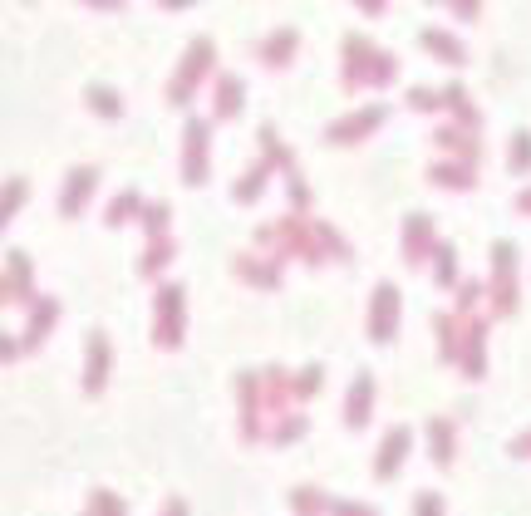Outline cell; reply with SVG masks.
Returning a JSON list of instances; mask_svg holds the SVG:
<instances>
[{
    "mask_svg": "<svg viewBox=\"0 0 531 516\" xmlns=\"http://www.w3.org/2000/svg\"><path fill=\"white\" fill-rule=\"evenodd\" d=\"M477 295H482V286H477V281H468V286H458V320H468V315H472Z\"/></svg>",
    "mask_w": 531,
    "mask_h": 516,
    "instance_id": "obj_43",
    "label": "cell"
},
{
    "mask_svg": "<svg viewBox=\"0 0 531 516\" xmlns=\"http://www.w3.org/2000/svg\"><path fill=\"white\" fill-rule=\"evenodd\" d=\"M133 212L143 217V197H138V192H118L114 202H109V212H104V217H109V227H123Z\"/></svg>",
    "mask_w": 531,
    "mask_h": 516,
    "instance_id": "obj_32",
    "label": "cell"
},
{
    "mask_svg": "<svg viewBox=\"0 0 531 516\" xmlns=\"http://www.w3.org/2000/svg\"><path fill=\"white\" fill-rule=\"evenodd\" d=\"M305 433V418H295V413H286V423L271 433V443H291V438H300Z\"/></svg>",
    "mask_w": 531,
    "mask_h": 516,
    "instance_id": "obj_41",
    "label": "cell"
},
{
    "mask_svg": "<svg viewBox=\"0 0 531 516\" xmlns=\"http://www.w3.org/2000/svg\"><path fill=\"white\" fill-rule=\"evenodd\" d=\"M433 143H438V148H448V153H453V163H477V143H472L468 128H438V133H433Z\"/></svg>",
    "mask_w": 531,
    "mask_h": 516,
    "instance_id": "obj_23",
    "label": "cell"
},
{
    "mask_svg": "<svg viewBox=\"0 0 531 516\" xmlns=\"http://www.w3.org/2000/svg\"><path fill=\"white\" fill-rule=\"evenodd\" d=\"M433 281L438 286H458V251L448 241H438V251H433Z\"/></svg>",
    "mask_w": 531,
    "mask_h": 516,
    "instance_id": "obj_31",
    "label": "cell"
},
{
    "mask_svg": "<svg viewBox=\"0 0 531 516\" xmlns=\"http://www.w3.org/2000/svg\"><path fill=\"white\" fill-rule=\"evenodd\" d=\"M261 394H266V413L276 418L286 403L295 399V379L286 374V369H266V384H261Z\"/></svg>",
    "mask_w": 531,
    "mask_h": 516,
    "instance_id": "obj_21",
    "label": "cell"
},
{
    "mask_svg": "<svg viewBox=\"0 0 531 516\" xmlns=\"http://www.w3.org/2000/svg\"><path fill=\"white\" fill-rule=\"evenodd\" d=\"M256 241L261 246H271V251H295L300 261H320V231L315 222H300V217H281V222H266V227H256Z\"/></svg>",
    "mask_w": 531,
    "mask_h": 516,
    "instance_id": "obj_2",
    "label": "cell"
},
{
    "mask_svg": "<svg viewBox=\"0 0 531 516\" xmlns=\"http://www.w3.org/2000/svg\"><path fill=\"white\" fill-rule=\"evenodd\" d=\"M517 310V246L492 241V315Z\"/></svg>",
    "mask_w": 531,
    "mask_h": 516,
    "instance_id": "obj_4",
    "label": "cell"
},
{
    "mask_svg": "<svg viewBox=\"0 0 531 516\" xmlns=\"http://www.w3.org/2000/svg\"><path fill=\"white\" fill-rule=\"evenodd\" d=\"M94 182H99V168L69 172V177H64V192H59V212H64V217H79L84 202H89V192H94Z\"/></svg>",
    "mask_w": 531,
    "mask_h": 516,
    "instance_id": "obj_12",
    "label": "cell"
},
{
    "mask_svg": "<svg viewBox=\"0 0 531 516\" xmlns=\"http://www.w3.org/2000/svg\"><path fill=\"white\" fill-rule=\"evenodd\" d=\"M241 94H246V84H241L236 74H222V79H217V118L241 114Z\"/></svg>",
    "mask_w": 531,
    "mask_h": 516,
    "instance_id": "obj_26",
    "label": "cell"
},
{
    "mask_svg": "<svg viewBox=\"0 0 531 516\" xmlns=\"http://www.w3.org/2000/svg\"><path fill=\"white\" fill-rule=\"evenodd\" d=\"M0 295H5L10 305H20V300H40L35 286H30V256H25V251H10V256H5V281H0Z\"/></svg>",
    "mask_w": 531,
    "mask_h": 516,
    "instance_id": "obj_10",
    "label": "cell"
},
{
    "mask_svg": "<svg viewBox=\"0 0 531 516\" xmlns=\"http://www.w3.org/2000/svg\"><path fill=\"white\" fill-rule=\"evenodd\" d=\"M271 172H276V168H271V163L261 158L256 168H246V172H241V182L232 187V197H236V202H256V197L266 192V177H271Z\"/></svg>",
    "mask_w": 531,
    "mask_h": 516,
    "instance_id": "obj_25",
    "label": "cell"
},
{
    "mask_svg": "<svg viewBox=\"0 0 531 516\" xmlns=\"http://www.w3.org/2000/svg\"><path fill=\"white\" fill-rule=\"evenodd\" d=\"M369 408H374V374H354L350 394H345V423L364 428L369 423Z\"/></svg>",
    "mask_w": 531,
    "mask_h": 516,
    "instance_id": "obj_15",
    "label": "cell"
},
{
    "mask_svg": "<svg viewBox=\"0 0 531 516\" xmlns=\"http://www.w3.org/2000/svg\"><path fill=\"white\" fill-rule=\"evenodd\" d=\"M394 74H399V59L389 55V50L369 45L364 35H345V74H340V84H345L350 94L364 89V84L384 89V84H394Z\"/></svg>",
    "mask_w": 531,
    "mask_h": 516,
    "instance_id": "obj_1",
    "label": "cell"
},
{
    "mask_svg": "<svg viewBox=\"0 0 531 516\" xmlns=\"http://www.w3.org/2000/svg\"><path fill=\"white\" fill-rule=\"evenodd\" d=\"M295 45H300V30H295V25H281L276 35H266V40H261V59L281 69V64H291Z\"/></svg>",
    "mask_w": 531,
    "mask_h": 516,
    "instance_id": "obj_20",
    "label": "cell"
},
{
    "mask_svg": "<svg viewBox=\"0 0 531 516\" xmlns=\"http://www.w3.org/2000/svg\"><path fill=\"white\" fill-rule=\"evenodd\" d=\"M291 502H295V512H300V516H320L325 507H330V502H325V492H315V487H295Z\"/></svg>",
    "mask_w": 531,
    "mask_h": 516,
    "instance_id": "obj_34",
    "label": "cell"
},
{
    "mask_svg": "<svg viewBox=\"0 0 531 516\" xmlns=\"http://www.w3.org/2000/svg\"><path fill=\"white\" fill-rule=\"evenodd\" d=\"M20 202H25V177H10V187H5V222H15Z\"/></svg>",
    "mask_w": 531,
    "mask_h": 516,
    "instance_id": "obj_40",
    "label": "cell"
},
{
    "mask_svg": "<svg viewBox=\"0 0 531 516\" xmlns=\"http://www.w3.org/2000/svg\"><path fill=\"white\" fill-rule=\"evenodd\" d=\"M173 256H177V241H173V236H158V241H148V251H143L138 271H143V276H153V271H163Z\"/></svg>",
    "mask_w": 531,
    "mask_h": 516,
    "instance_id": "obj_28",
    "label": "cell"
},
{
    "mask_svg": "<svg viewBox=\"0 0 531 516\" xmlns=\"http://www.w3.org/2000/svg\"><path fill=\"white\" fill-rule=\"evenodd\" d=\"M182 177L187 187L207 182V118H187L182 128Z\"/></svg>",
    "mask_w": 531,
    "mask_h": 516,
    "instance_id": "obj_6",
    "label": "cell"
},
{
    "mask_svg": "<svg viewBox=\"0 0 531 516\" xmlns=\"http://www.w3.org/2000/svg\"><path fill=\"white\" fill-rule=\"evenodd\" d=\"M413 516H443V497H438V492H418Z\"/></svg>",
    "mask_w": 531,
    "mask_h": 516,
    "instance_id": "obj_42",
    "label": "cell"
},
{
    "mask_svg": "<svg viewBox=\"0 0 531 516\" xmlns=\"http://www.w3.org/2000/svg\"><path fill=\"white\" fill-rule=\"evenodd\" d=\"M512 458H531V428L522 433V438H512V448H507Z\"/></svg>",
    "mask_w": 531,
    "mask_h": 516,
    "instance_id": "obj_45",
    "label": "cell"
},
{
    "mask_svg": "<svg viewBox=\"0 0 531 516\" xmlns=\"http://www.w3.org/2000/svg\"><path fill=\"white\" fill-rule=\"evenodd\" d=\"M168 217H173V207L168 202H153V207H143V231L158 241V236H168Z\"/></svg>",
    "mask_w": 531,
    "mask_h": 516,
    "instance_id": "obj_33",
    "label": "cell"
},
{
    "mask_svg": "<svg viewBox=\"0 0 531 516\" xmlns=\"http://www.w3.org/2000/svg\"><path fill=\"white\" fill-rule=\"evenodd\" d=\"M232 271L241 281H251V286H261V290L281 286V266H276V261H261V256H232Z\"/></svg>",
    "mask_w": 531,
    "mask_h": 516,
    "instance_id": "obj_16",
    "label": "cell"
},
{
    "mask_svg": "<svg viewBox=\"0 0 531 516\" xmlns=\"http://www.w3.org/2000/svg\"><path fill=\"white\" fill-rule=\"evenodd\" d=\"M123 512H128V507L118 502L114 492H94V497H89V512H84V516H123Z\"/></svg>",
    "mask_w": 531,
    "mask_h": 516,
    "instance_id": "obj_37",
    "label": "cell"
},
{
    "mask_svg": "<svg viewBox=\"0 0 531 516\" xmlns=\"http://www.w3.org/2000/svg\"><path fill=\"white\" fill-rule=\"evenodd\" d=\"M330 512L335 516H379L374 507H359V502H330Z\"/></svg>",
    "mask_w": 531,
    "mask_h": 516,
    "instance_id": "obj_44",
    "label": "cell"
},
{
    "mask_svg": "<svg viewBox=\"0 0 531 516\" xmlns=\"http://www.w3.org/2000/svg\"><path fill=\"white\" fill-rule=\"evenodd\" d=\"M428 177L438 187H448V192H463V187H472V163H433Z\"/></svg>",
    "mask_w": 531,
    "mask_h": 516,
    "instance_id": "obj_27",
    "label": "cell"
},
{
    "mask_svg": "<svg viewBox=\"0 0 531 516\" xmlns=\"http://www.w3.org/2000/svg\"><path fill=\"white\" fill-rule=\"evenodd\" d=\"M315 231H320V241H325V251H330V256L350 261V246H345V241L335 236V227H330V222H315Z\"/></svg>",
    "mask_w": 531,
    "mask_h": 516,
    "instance_id": "obj_39",
    "label": "cell"
},
{
    "mask_svg": "<svg viewBox=\"0 0 531 516\" xmlns=\"http://www.w3.org/2000/svg\"><path fill=\"white\" fill-rule=\"evenodd\" d=\"M507 168L512 172H531V133H512V153H507Z\"/></svg>",
    "mask_w": 531,
    "mask_h": 516,
    "instance_id": "obj_35",
    "label": "cell"
},
{
    "mask_svg": "<svg viewBox=\"0 0 531 516\" xmlns=\"http://www.w3.org/2000/svg\"><path fill=\"white\" fill-rule=\"evenodd\" d=\"M517 212H522V217H531V187L522 192V197H517Z\"/></svg>",
    "mask_w": 531,
    "mask_h": 516,
    "instance_id": "obj_47",
    "label": "cell"
},
{
    "mask_svg": "<svg viewBox=\"0 0 531 516\" xmlns=\"http://www.w3.org/2000/svg\"><path fill=\"white\" fill-rule=\"evenodd\" d=\"M109 364H114L109 335L94 330V335H89V364H84V394H104V384H109Z\"/></svg>",
    "mask_w": 531,
    "mask_h": 516,
    "instance_id": "obj_9",
    "label": "cell"
},
{
    "mask_svg": "<svg viewBox=\"0 0 531 516\" xmlns=\"http://www.w3.org/2000/svg\"><path fill=\"white\" fill-rule=\"evenodd\" d=\"M453 418H428V448H433V462L438 467H453Z\"/></svg>",
    "mask_w": 531,
    "mask_h": 516,
    "instance_id": "obj_22",
    "label": "cell"
},
{
    "mask_svg": "<svg viewBox=\"0 0 531 516\" xmlns=\"http://www.w3.org/2000/svg\"><path fill=\"white\" fill-rule=\"evenodd\" d=\"M59 320V305H55V295H40L35 300V310H30V325H25V349H35V344H45V335H50V325Z\"/></svg>",
    "mask_w": 531,
    "mask_h": 516,
    "instance_id": "obj_18",
    "label": "cell"
},
{
    "mask_svg": "<svg viewBox=\"0 0 531 516\" xmlns=\"http://www.w3.org/2000/svg\"><path fill=\"white\" fill-rule=\"evenodd\" d=\"M384 118H389V109H384V104H369V109H359V114L335 118V123L325 128V138H330V143H359V138H369V133H374Z\"/></svg>",
    "mask_w": 531,
    "mask_h": 516,
    "instance_id": "obj_8",
    "label": "cell"
},
{
    "mask_svg": "<svg viewBox=\"0 0 531 516\" xmlns=\"http://www.w3.org/2000/svg\"><path fill=\"white\" fill-rule=\"evenodd\" d=\"M433 330H438V359H443V364L463 359V320H453V315H433Z\"/></svg>",
    "mask_w": 531,
    "mask_h": 516,
    "instance_id": "obj_19",
    "label": "cell"
},
{
    "mask_svg": "<svg viewBox=\"0 0 531 516\" xmlns=\"http://www.w3.org/2000/svg\"><path fill=\"white\" fill-rule=\"evenodd\" d=\"M212 59H217V45L202 35V40H192V50L182 55V69L173 74V84H168V104L173 109H187V99L197 94V84L212 74Z\"/></svg>",
    "mask_w": 531,
    "mask_h": 516,
    "instance_id": "obj_3",
    "label": "cell"
},
{
    "mask_svg": "<svg viewBox=\"0 0 531 516\" xmlns=\"http://www.w3.org/2000/svg\"><path fill=\"white\" fill-rule=\"evenodd\" d=\"M404 453H409V428H389V438L379 443V458H374V477H394L404 467Z\"/></svg>",
    "mask_w": 531,
    "mask_h": 516,
    "instance_id": "obj_17",
    "label": "cell"
},
{
    "mask_svg": "<svg viewBox=\"0 0 531 516\" xmlns=\"http://www.w3.org/2000/svg\"><path fill=\"white\" fill-rule=\"evenodd\" d=\"M320 384H325V369H320V364H305V369L295 374V399H305V394H320Z\"/></svg>",
    "mask_w": 531,
    "mask_h": 516,
    "instance_id": "obj_36",
    "label": "cell"
},
{
    "mask_svg": "<svg viewBox=\"0 0 531 516\" xmlns=\"http://www.w3.org/2000/svg\"><path fill=\"white\" fill-rule=\"evenodd\" d=\"M84 99H89V109H94L99 118H118V114H123V99H118V89L89 84V89H84Z\"/></svg>",
    "mask_w": 531,
    "mask_h": 516,
    "instance_id": "obj_30",
    "label": "cell"
},
{
    "mask_svg": "<svg viewBox=\"0 0 531 516\" xmlns=\"http://www.w3.org/2000/svg\"><path fill=\"white\" fill-rule=\"evenodd\" d=\"M256 389L261 379L256 374H236V399H241V438L256 443L261 438V403H256Z\"/></svg>",
    "mask_w": 531,
    "mask_h": 516,
    "instance_id": "obj_11",
    "label": "cell"
},
{
    "mask_svg": "<svg viewBox=\"0 0 531 516\" xmlns=\"http://www.w3.org/2000/svg\"><path fill=\"white\" fill-rule=\"evenodd\" d=\"M409 109L433 114V109H443V94H438V89H409Z\"/></svg>",
    "mask_w": 531,
    "mask_h": 516,
    "instance_id": "obj_38",
    "label": "cell"
},
{
    "mask_svg": "<svg viewBox=\"0 0 531 516\" xmlns=\"http://www.w3.org/2000/svg\"><path fill=\"white\" fill-rule=\"evenodd\" d=\"M428 251H438V241H433V222L428 217H404V261L409 266H423L428 261Z\"/></svg>",
    "mask_w": 531,
    "mask_h": 516,
    "instance_id": "obj_13",
    "label": "cell"
},
{
    "mask_svg": "<svg viewBox=\"0 0 531 516\" xmlns=\"http://www.w3.org/2000/svg\"><path fill=\"white\" fill-rule=\"evenodd\" d=\"M418 45H423V50H433V55L443 59V64H453V69L468 59V55H463V45H458L448 30H423V35H418Z\"/></svg>",
    "mask_w": 531,
    "mask_h": 516,
    "instance_id": "obj_24",
    "label": "cell"
},
{
    "mask_svg": "<svg viewBox=\"0 0 531 516\" xmlns=\"http://www.w3.org/2000/svg\"><path fill=\"white\" fill-rule=\"evenodd\" d=\"M394 330H399V286L379 281V286H374V305H369V340L389 344Z\"/></svg>",
    "mask_w": 531,
    "mask_h": 516,
    "instance_id": "obj_7",
    "label": "cell"
},
{
    "mask_svg": "<svg viewBox=\"0 0 531 516\" xmlns=\"http://www.w3.org/2000/svg\"><path fill=\"white\" fill-rule=\"evenodd\" d=\"M482 340H487V320L468 315V320H463V374H468V379H482V374H487Z\"/></svg>",
    "mask_w": 531,
    "mask_h": 516,
    "instance_id": "obj_14",
    "label": "cell"
},
{
    "mask_svg": "<svg viewBox=\"0 0 531 516\" xmlns=\"http://www.w3.org/2000/svg\"><path fill=\"white\" fill-rule=\"evenodd\" d=\"M153 310H158V325H153L158 349H177V344H182V286L158 290V295H153Z\"/></svg>",
    "mask_w": 531,
    "mask_h": 516,
    "instance_id": "obj_5",
    "label": "cell"
},
{
    "mask_svg": "<svg viewBox=\"0 0 531 516\" xmlns=\"http://www.w3.org/2000/svg\"><path fill=\"white\" fill-rule=\"evenodd\" d=\"M163 516H187V502H182V497H173V502L163 507Z\"/></svg>",
    "mask_w": 531,
    "mask_h": 516,
    "instance_id": "obj_46",
    "label": "cell"
},
{
    "mask_svg": "<svg viewBox=\"0 0 531 516\" xmlns=\"http://www.w3.org/2000/svg\"><path fill=\"white\" fill-rule=\"evenodd\" d=\"M443 104L453 109V118H458L463 128H477V123H482V118H477V109H472V99H468V89H463V84H448V89H443Z\"/></svg>",
    "mask_w": 531,
    "mask_h": 516,
    "instance_id": "obj_29",
    "label": "cell"
}]
</instances>
